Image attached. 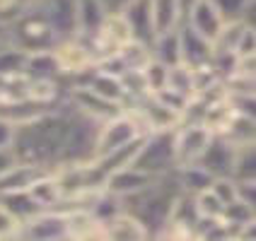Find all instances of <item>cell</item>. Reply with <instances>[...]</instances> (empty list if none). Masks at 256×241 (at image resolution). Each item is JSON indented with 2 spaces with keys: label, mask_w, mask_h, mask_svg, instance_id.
I'll return each mask as SVG.
<instances>
[{
  "label": "cell",
  "mask_w": 256,
  "mask_h": 241,
  "mask_svg": "<svg viewBox=\"0 0 256 241\" xmlns=\"http://www.w3.org/2000/svg\"><path fill=\"white\" fill-rule=\"evenodd\" d=\"M68 106L66 101L56 104L46 114L36 116L34 121L14 126L12 150L17 155V162L36 164L44 169L54 171L60 159V147L68 130Z\"/></svg>",
  "instance_id": "cell-1"
},
{
  "label": "cell",
  "mask_w": 256,
  "mask_h": 241,
  "mask_svg": "<svg viewBox=\"0 0 256 241\" xmlns=\"http://www.w3.org/2000/svg\"><path fill=\"white\" fill-rule=\"evenodd\" d=\"M14 138V126L10 121L0 118V147H10Z\"/></svg>",
  "instance_id": "cell-39"
},
{
  "label": "cell",
  "mask_w": 256,
  "mask_h": 241,
  "mask_svg": "<svg viewBox=\"0 0 256 241\" xmlns=\"http://www.w3.org/2000/svg\"><path fill=\"white\" fill-rule=\"evenodd\" d=\"M104 239L140 241V239H150V237H148V229L142 227V222L136 215L121 210V213L114 215V217L104 225Z\"/></svg>",
  "instance_id": "cell-17"
},
{
  "label": "cell",
  "mask_w": 256,
  "mask_h": 241,
  "mask_svg": "<svg viewBox=\"0 0 256 241\" xmlns=\"http://www.w3.org/2000/svg\"><path fill=\"white\" fill-rule=\"evenodd\" d=\"M10 43L29 53V51L54 48L58 43V36L54 34V29L48 27V22L29 5L27 10L10 24Z\"/></svg>",
  "instance_id": "cell-4"
},
{
  "label": "cell",
  "mask_w": 256,
  "mask_h": 241,
  "mask_svg": "<svg viewBox=\"0 0 256 241\" xmlns=\"http://www.w3.org/2000/svg\"><path fill=\"white\" fill-rule=\"evenodd\" d=\"M155 179L157 176H150V174H145V171L136 169L133 164H128V167H121V169L112 171V174L104 179V191L116 196V198H128V196H133V193H140L142 188H148Z\"/></svg>",
  "instance_id": "cell-12"
},
{
  "label": "cell",
  "mask_w": 256,
  "mask_h": 241,
  "mask_svg": "<svg viewBox=\"0 0 256 241\" xmlns=\"http://www.w3.org/2000/svg\"><path fill=\"white\" fill-rule=\"evenodd\" d=\"M44 167H36V164H27V162H17L12 164L5 174H0V193H8V191H22V188H29V184L42 176Z\"/></svg>",
  "instance_id": "cell-21"
},
{
  "label": "cell",
  "mask_w": 256,
  "mask_h": 241,
  "mask_svg": "<svg viewBox=\"0 0 256 241\" xmlns=\"http://www.w3.org/2000/svg\"><path fill=\"white\" fill-rule=\"evenodd\" d=\"M150 53L155 60L164 63L167 68L182 63V39H179V29H172L164 34H157L150 43Z\"/></svg>",
  "instance_id": "cell-20"
},
{
  "label": "cell",
  "mask_w": 256,
  "mask_h": 241,
  "mask_svg": "<svg viewBox=\"0 0 256 241\" xmlns=\"http://www.w3.org/2000/svg\"><path fill=\"white\" fill-rule=\"evenodd\" d=\"M24 60H27V51L17 48L12 43L0 46V80L24 75Z\"/></svg>",
  "instance_id": "cell-28"
},
{
  "label": "cell",
  "mask_w": 256,
  "mask_h": 241,
  "mask_svg": "<svg viewBox=\"0 0 256 241\" xmlns=\"http://www.w3.org/2000/svg\"><path fill=\"white\" fill-rule=\"evenodd\" d=\"M234 188H237V200L256 208V179H244V181L234 179Z\"/></svg>",
  "instance_id": "cell-37"
},
{
  "label": "cell",
  "mask_w": 256,
  "mask_h": 241,
  "mask_svg": "<svg viewBox=\"0 0 256 241\" xmlns=\"http://www.w3.org/2000/svg\"><path fill=\"white\" fill-rule=\"evenodd\" d=\"M20 227L22 225L0 205V239H17L20 237Z\"/></svg>",
  "instance_id": "cell-35"
},
{
  "label": "cell",
  "mask_w": 256,
  "mask_h": 241,
  "mask_svg": "<svg viewBox=\"0 0 256 241\" xmlns=\"http://www.w3.org/2000/svg\"><path fill=\"white\" fill-rule=\"evenodd\" d=\"M114 56L118 60V65H121V70L128 72V70H142L145 63L152 58V53H150V46L148 43L138 41V39H128L118 51H114Z\"/></svg>",
  "instance_id": "cell-24"
},
{
  "label": "cell",
  "mask_w": 256,
  "mask_h": 241,
  "mask_svg": "<svg viewBox=\"0 0 256 241\" xmlns=\"http://www.w3.org/2000/svg\"><path fill=\"white\" fill-rule=\"evenodd\" d=\"M75 17H78V34L80 36H92L104 24L106 10L102 7L100 0H75Z\"/></svg>",
  "instance_id": "cell-18"
},
{
  "label": "cell",
  "mask_w": 256,
  "mask_h": 241,
  "mask_svg": "<svg viewBox=\"0 0 256 241\" xmlns=\"http://www.w3.org/2000/svg\"><path fill=\"white\" fill-rule=\"evenodd\" d=\"M0 205L12 215L20 225H24L27 220H32L34 215L42 213V208L36 205V200L29 196L27 188L22 191H8V193H0Z\"/></svg>",
  "instance_id": "cell-19"
},
{
  "label": "cell",
  "mask_w": 256,
  "mask_h": 241,
  "mask_svg": "<svg viewBox=\"0 0 256 241\" xmlns=\"http://www.w3.org/2000/svg\"><path fill=\"white\" fill-rule=\"evenodd\" d=\"M0 43H10V27L0 22Z\"/></svg>",
  "instance_id": "cell-41"
},
{
  "label": "cell",
  "mask_w": 256,
  "mask_h": 241,
  "mask_svg": "<svg viewBox=\"0 0 256 241\" xmlns=\"http://www.w3.org/2000/svg\"><path fill=\"white\" fill-rule=\"evenodd\" d=\"M184 7H186V0H150V17H152L155 36L182 27Z\"/></svg>",
  "instance_id": "cell-16"
},
{
  "label": "cell",
  "mask_w": 256,
  "mask_h": 241,
  "mask_svg": "<svg viewBox=\"0 0 256 241\" xmlns=\"http://www.w3.org/2000/svg\"><path fill=\"white\" fill-rule=\"evenodd\" d=\"M228 104L232 114L242 116H254L256 118V99L254 94H228Z\"/></svg>",
  "instance_id": "cell-34"
},
{
  "label": "cell",
  "mask_w": 256,
  "mask_h": 241,
  "mask_svg": "<svg viewBox=\"0 0 256 241\" xmlns=\"http://www.w3.org/2000/svg\"><path fill=\"white\" fill-rule=\"evenodd\" d=\"M100 2H102V7L106 10V14H121L130 0H100Z\"/></svg>",
  "instance_id": "cell-40"
},
{
  "label": "cell",
  "mask_w": 256,
  "mask_h": 241,
  "mask_svg": "<svg viewBox=\"0 0 256 241\" xmlns=\"http://www.w3.org/2000/svg\"><path fill=\"white\" fill-rule=\"evenodd\" d=\"M234 152H237V145H234V142H230L228 138L220 135V133H213V138H210V142H208L206 152L200 155V159L196 162V164L203 167L213 179L232 176Z\"/></svg>",
  "instance_id": "cell-10"
},
{
  "label": "cell",
  "mask_w": 256,
  "mask_h": 241,
  "mask_svg": "<svg viewBox=\"0 0 256 241\" xmlns=\"http://www.w3.org/2000/svg\"><path fill=\"white\" fill-rule=\"evenodd\" d=\"M24 77L29 82H63L66 72L60 68L56 51L46 48V51H29L24 60Z\"/></svg>",
  "instance_id": "cell-11"
},
{
  "label": "cell",
  "mask_w": 256,
  "mask_h": 241,
  "mask_svg": "<svg viewBox=\"0 0 256 241\" xmlns=\"http://www.w3.org/2000/svg\"><path fill=\"white\" fill-rule=\"evenodd\" d=\"M179 39H182V63L188 65L194 72L210 70V60H213V43L208 39L198 36L196 31L182 24L179 27Z\"/></svg>",
  "instance_id": "cell-13"
},
{
  "label": "cell",
  "mask_w": 256,
  "mask_h": 241,
  "mask_svg": "<svg viewBox=\"0 0 256 241\" xmlns=\"http://www.w3.org/2000/svg\"><path fill=\"white\" fill-rule=\"evenodd\" d=\"M213 138V130L203 123H179L174 128V157L176 167L196 164L206 152L208 142Z\"/></svg>",
  "instance_id": "cell-6"
},
{
  "label": "cell",
  "mask_w": 256,
  "mask_h": 241,
  "mask_svg": "<svg viewBox=\"0 0 256 241\" xmlns=\"http://www.w3.org/2000/svg\"><path fill=\"white\" fill-rule=\"evenodd\" d=\"M215 10L225 22H234V19H244V14L249 12V7L254 5V0H210Z\"/></svg>",
  "instance_id": "cell-31"
},
{
  "label": "cell",
  "mask_w": 256,
  "mask_h": 241,
  "mask_svg": "<svg viewBox=\"0 0 256 241\" xmlns=\"http://www.w3.org/2000/svg\"><path fill=\"white\" fill-rule=\"evenodd\" d=\"M194 203H196L198 217H206V220H218V217H222L225 205L210 193V188H206V191L196 193V196H194Z\"/></svg>",
  "instance_id": "cell-30"
},
{
  "label": "cell",
  "mask_w": 256,
  "mask_h": 241,
  "mask_svg": "<svg viewBox=\"0 0 256 241\" xmlns=\"http://www.w3.org/2000/svg\"><path fill=\"white\" fill-rule=\"evenodd\" d=\"M68 111H70V116H68V130H66V138H63L58 167L90 162L94 157V142H97V130H100V121L78 114V111H72L70 106H68Z\"/></svg>",
  "instance_id": "cell-3"
},
{
  "label": "cell",
  "mask_w": 256,
  "mask_h": 241,
  "mask_svg": "<svg viewBox=\"0 0 256 241\" xmlns=\"http://www.w3.org/2000/svg\"><path fill=\"white\" fill-rule=\"evenodd\" d=\"M220 135H225L230 142L234 145H246V142H256V118L254 116H242L232 114L225 128L220 130Z\"/></svg>",
  "instance_id": "cell-25"
},
{
  "label": "cell",
  "mask_w": 256,
  "mask_h": 241,
  "mask_svg": "<svg viewBox=\"0 0 256 241\" xmlns=\"http://www.w3.org/2000/svg\"><path fill=\"white\" fill-rule=\"evenodd\" d=\"M210 193H213L222 205H230L232 200H237L234 179H232V176H220V179H213V184H210Z\"/></svg>",
  "instance_id": "cell-32"
},
{
  "label": "cell",
  "mask_w": 256,
  "mask_h": 241,
  "mask_svg": "<svg viewBox=\"0 0 256 241\" xmlns=\"http://www.w3.org/2000/svg\"><path fill=\"white\" fill-rule=\"evenodd\" d=\"M121 17L126 19L128 31L133 39H138L142 43H152L155 39V31H152V17H150V0H130Z\"/></svg>",
  "instance_id": "cell-14"
},
{
  "label": "cell",
  "mask_w": 256,
  "mask_h": 241,
  "mask_svg": "<svg viewBox=\"0 0 256 241\" xmlns=\"http://www.w3.org/2000/svg\"><path fill=\"white\" fill-rule=\"evenodd\" d=\"M222 222L230 227L232 239H234L240 229H244L246 225H254L256 222V208L244 205L242 200H232L230 205H225V210H222Z\"/></svg>",
  "instance_id": "cell-26"
},
{
  "label": "cell",
  "mask_w": 256,
  "mask_h": 241,
  "mask_svg": "<svg viewBox=\"0 0 256 241\" xmlns=\"http://www.w3.org/2000/svg\"><path fill=\"white\" fill-rule=\"evenodd\" d=\"M63 101L70 106L72 111L87 116V118H94L100 123L124 111L121 104L104 99L97 92H92L90 87H82V85H68V89L63 92Z\"/></svg>",
  "instance_id": "cell-7"
},
{
  "label": "cell",
  "mask_w": 256,
  "mask_h": 241,
  "mask_svg": "<svg viewBox=\"0 0 256 241\" xmlns=\"http://www.w3.org/2000/svg\"><path fill=\"white\" fill-rule=\"evenodd\" d=\"M256 51V36H254V27H246L242 29L240 39H237V46H234V56H252Z\"/></svg>",
  "instance_id": "cell-36"
},
{
  "label": "cell",
  "mask_w": 256,
  "mask_h": 241,
  "mask_svg": "<svg viewBox=\"0 0 256 241\" xmlns=\"http://www.w3.org/2000/svg\"><path fill=\"white\" fill-rule=\"evenodd\" d=\"M136 169L150 176H164L176 169L174 157V130H148L142 135L138 152L130 162Z\"/></svg>",
  "instance_id": "cell-2"
},
{
  "label": "cell",
  "mask_w": 256,
  "mask_h": 241,
  "mask_svg": "<svg viewBox=\"0 0 256 241\" xmlns=\"http://www.w3.org/2000/svg\"><path fill=\"white\" fill-rule=\"evenodd\" d=\"M0 46H5V43H0Z\"/></svg>",
  "instance_id": "cell-42"
},
{
  "label": "cell",
  "mask_w": 256,
  "mask_h": 241,
  "mask_svg": "<svg viewBox=\"0 0 256 241\" xmlns=\"http://www.w3.org/2000/svg\"><path fill=\"white\" fill-rule=\"evenodd\" d=\"M17 239H36V241H56L68 239V225H66V213L63 210H42L27 220L20 227Z\"/></svg>",
  "instance_id": "cell-9"
},
{
  "label": "cell",
  "mask_w": 256,
  "mask_h": 241,
  "mask_svg": "<svg viewBox=\"0 0 256 241\" xmlns=\"http://www.w3.org/2000/svg\"><path fill=\"white\" fill-rule=\"evenodd\" d=\"M182 24H186L191 31H196L198 36L213 43L215 36L220 34L222 24H225V19L220 17V12L215 10V5L210 0H186L184 22Z\"/></svg>",
  "instance_id": "cell-8"
},
{
  "label": "cell",
  "mask_w": 256,
  "mask_h": 241,
  "mask_svg": "<svg viewBox=\"0 0 256 241\" xmlns=\"http://www.w3.org/2000/svg\"><path fill=\"white\" fill-rule=\"evenodd\" d=\"M164 89L188 101L191 97H196V92H198V85H196V72L191 70L188 65H184V63L172 65L170 70H167V85H164Z\"/></svg>",
  "instance_id": "cell-23"
},
{
  "label": "cell",
  "mask_w": 256,
  "mask_h": 241,
  "mask_svg": "<svg viewBox=\"0 0 256 241\" xmlns=\"http://www.w3.org/2000/svg\"><path fill=\"white\" fill-rule=\"evenodd\" d=\"M167 65L164 63H160L155 58H150L148 63H145V68H142V80H145V89H148V94H157V92H162L164 85H167Z\"/></svg>",
  "instance_id": "cell-29"
},
{
  "label": "cell",
  "mask_w": 256,
  "mask_h": 241,
  "mask_svg": "<svg viewBox=\"0 0 256 241\" xmlns=\"http://www.w3.org/2000/svg\"><path fill=\"white\" fill-rule=\"evenodd\" d=\"M145 135L140 121L130 114L128 109H124L121 114L112 116L106 121L100 123V130H97V142H94V157H102L106 152H114L118 147H124L128 142L138 140ZM92 157V159H94Z\"/></svg>",
  "instance_id": "cell-5"
},
{
  "label": "cell",
  "mask_w": 256,
  "mask_h": 241,
  "mask_svg": "<svg viewBox=\"0 0 256 241\" xmlns=\"http://www.w3.org/2000/svg\"><path fill=\"white\" fill-rule=\"evenodd\" d=\"M12 164H17V155H14L12 145L10 147H0V174H5Z\"/></svg>",
  "instance_id": "cell-38"
},
{
  "label": "cell",
  "mask_w": 256,
  "mask_h": 241,
  "mask_svg": "<svg viewBox=\"0 0 256 241\" xmlns=\"http://www.w3.org/2000/svg\"><path fill=\"white\" fill-rule=\"evenodd\" d=\"M27 191L42 210H63L66 198H63V191H60V184L54 171H44L42 176H36Z\"/></svg>",
  "instance_id": "cell-15"
},
{
  "label": "cell",
  "mask_w": 256,
  "mask_h": 241,
  "mask_svg": "<svg viewBox=\"0 0 256 241\" xmlns=\"http://www.w3.org/2000/svg\"><path fill=\"white\" fill-rule=\"evenodd\" d=\"M29 5H32V0H0V22L10 27Z\"/></svg>",
  "instance_id": "cell-33"
},
{
  "label": "cell",
  "mask_w": 256,
  "mask_h": 241,
  "mask_svg": "<svg viewBox=\"0 0 256 241\" xmlns=\"http://www.w3.org/2000/svg\"><path fill=\"white\" fill-rule=\"evenodd\" d=\"M174 179H176L179 191H182V193H188V196H196L200 191L210 188V184H213V176L203 169V167H198V164L176 167V169H174Z\"/></svg>",
  "instance_id": "cell-22"
},
{
  "label": "cell",
  "mask_w": 256,
  "mask_h": 241,
  "mask_svg": "<svg viewBox=\"0 0 256 241\" xmlns=\"http://www.w3.org/2000/svg\"><path fill=\"white\" fill-rule=\"evenodd\" d=\"M232 179H237V181L256 179V142L237 145L234 164H232Z\"/></svg>",
  "instance_id": "cell-27"
}]
</instances>
